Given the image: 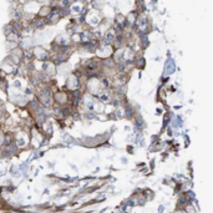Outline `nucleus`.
<instances>
[{"label": "nucleus", "mask_w": 213, "mask_h": 213, "mask_svg": "<svg viewBox=\"0 0 213 213\" xmlns=\"http://www.w3.org/2000/svg\"><path fill=\"white\" fill-rule=\"evenodd\" d=\"M55 18H60V14H59V11H56V10H55ZM50 19H51V20H50V23H56V21H57L56 19L54 20V16H50Z\"/></svg>", "instance_id": "f257e3e1"}]
</instances>
